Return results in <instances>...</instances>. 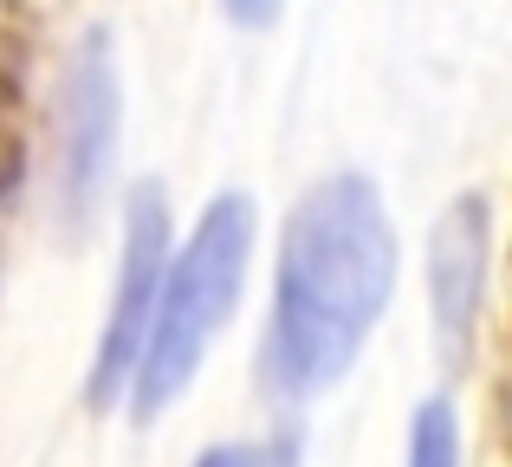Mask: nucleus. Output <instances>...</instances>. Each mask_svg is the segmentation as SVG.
<instances>
[{"label": "nucleus", "instance_id": "nucleus-1", "mask_svg": "<svg viewBox=\"0 0 512 467\" xmlns=\"http://www.w3.org/2000/svg\"><path fill=\"white\" fill-rule=\"evenodd\" d=\"M402 240L389 202L363 169H331L292 202L273 260L266 312V383L292 403L350 377L370 331L396 299Z\"/></svg>", "mask_w": 512, "mask_h": 467}, {"label": "nucleus", "instance_id": "nucleus-2", "mask_svg": "<svg viewBox=\"0 0 512 467\" xmlns=\"http://www.w3.org/2000/svg\"><path fill=\"white\" fill-rule=\"evenodd\" d=\"M253 240H260V215H253V195L247 189H221L208 208H201L195 228L175 240L163 299H156L150 338H143L137 377H130V396H124L137 422L163 416L175 396L201 377L208 344L227 331L240 292H247Z\"/></svg>", "mask_w": 512, "mask_h": 467}, {"label": "nucleus", "instance_id": "nucleus-3", "mask_svg": "<svg viewBox=\"0 0 512 467\" xmlns=\"http://www.w3.org/2000/svg\"><path fill=\"white\" fill-rule=\"evenodd\" d=\"M117 137H124L117 39L111 26H85L59 65V85H52V195L72 228H85L111 195Z\"/></svg>", "mask_w": 512, "mask_h": 467}, {"label": "nucleus", "instance_id": "nucleus-4", "mask_svg": "<svg viewBox=\"0 0 512 467\" xmlns=\"http://www.w3.org/2000/svg\"><path fill=\"white\" fill-rule=\"evenodd\" d=\"M175 260V215H169V189L156 176H143L124 195V247H117V286L104 299V325L91 344V370H85V403L111 409L130 396L137 377L143 338H150L156 299H163V279Z\"/></svg>", "mask_w": 512, "mask_h": 467}, {"label": "nucleus", "instance_id": "nucleus-5", "mask_svg": "<svg viewBox=\"0 0 512 467\" xmlns=\"http://www.w3.org/2000/svg\"><path fill=\"white\" fill-rule=\"evenodd\" d=\"M487 286H493V202L467 189L428 228V331H435L441 370H454V377L480 351Z\"/></svg>", "mask_w": 512, "mask_h": 467}, {"label": "nucleus", "instance_id": "nucleus-6", "mask_svg": "<svg viewBox=\"0 0 512 467\" xmlns=\"http://www.w3.org/2000/svg\"><path fill=\"white\" fill-rule=\"evenodd\" d=\"M461 461H467V448H461V416H454V403H448V396L415 403L402 467H461Z\"/></svg>", "mask_w": 512, "mask_h": 467}, {"label": "nucleus", "instance_id": "nucleus-7", "mask_svg": "<svg viewBox=\"0 0 512 467\" xmlns=\"http://www.w3.org/2000/svg\"><path fill=\"white\" fill-rule=\"evenodd\" d=\"M195 467H266L260 448H247V442H214V448H201Z\"/></svg>", "mask_w": 512, "mask_h": 467}, {"label": "nucleus", "instance_id": "nucleus-8", "mask_svg": "<svg viewBox=\"0 0 512 467\" xmlns=\"http://www.w3.org/2000/svg\"><path fill=\"white\" fill-rule=\"evenodd\" d=\"M221 7H227V20H240V26H273L286 0H221Z\"/></svg>", "mask_w": 512, "mask_h": 467}, {"label": "nucleus", "instance_id": "nucleus-9", "mask_svg": "<svg viewBox=\"0 0 512 467\" xmlns=\"http://www.w3.org/2000/svg\"><path fill=\"white\" fill-rule=\"evenodd\" d=\"M506 435H512V383H506Z\"/></svg>", "mask_w": 512, "mask_h": 467}]
</instances>
